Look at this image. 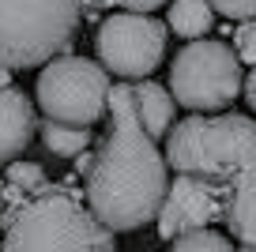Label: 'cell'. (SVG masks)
<instances>
[{
	"label": "cell",
	"instance_id": "1",
	"mask_svg": "<svg viewBox=\"0 0 256 252\" xmlns=\"http://www.w3.org/2000/svg\"><path fill=\"white\" fill-rule=\"evenodd\" d=\"M110 132L87 170V207L110 234L140 230L158 218L170 188V166L158 143L144 132L128 83L110 87Z\"/></svg>",
	"mask_w": 256,
	"mask_h": 252
},
{
	"label": "cell",
	"instance_id": "2",
	"mask_svg": "<svg viewBox=\"0 0 256 252\" xmlns=\"http://www.w3.org/2000/svg\"><path fill=\"white\" fill-rule=\"evenodd\" d=\"M166 166L215 184L234 252H256V120L238 113L177 120L166 136Z\"/></svg>",
	"mask_w": 256,
	"mask_h": 252
},
{
	"label": "cell",
	"instance_id": "3",
	"mask_svg": "<svg viewBox=\"0 0 256 252\" xmlns=\"http://www.w3.org/2000/svg\"><path fill=\"white\" fill-rule=\"evenodd\" d=\"M0 252H117V241L72 184L46 181L4 214Z\"/></svg>",
	"mask_w": 256,
	"mask_h": 252
},
{
	"label": "cell",
	"instance_id": "4",
	"mask_svg": "<svg viewBox=\"0 0 256 252\" xmlns=\"http://www.w3.org/2000/svg\"><path fill=\"white\" fill-rule=\"evenodd\" d=\"M83 0H0V68H38L72 46Z\"/></svg>",
	"mask_w": 256,
	"mask_h": 252
},
{
	"label": "cell",
	"instance_id": "5",
	"mask_svg": "<svg viewBox=\"0 0 256 252\" xmlns=\"http://www.w3.org/2000/svg\"><path fill=\"white\" fill-rule=\"evenodd\" d=\"M38 106L46 120L90 128L110 106V72L87 56H56L38 76Z\"/></svg>",
	"mask_w": 256,
	"mask_h": 252
},
{
	"label": "cell",
	"instance_id": "6",
	"mask_svg": "<svg viewBox=\"0 0 256 252\" xmlns=\"http://www.w3.org/2000/svg\"><path fill=\"white\" fill-rule=\"evenodd\" d=\"M241 64L234 56L230 46L222 42H188L181 53L174 56L170 68V90L174 102H181L192 113H208V110H222L241 94Z\"/></svg>",
	"mask_w": 256,
	"mask_h": 252
},
{
	"label": "cell",
	"instance_id": "7",
	"mask_svg": "<svg viewBox=\"0 0 256 252\" xmlns=\"http://www.w3.org/2000/svg\"><path fill=\"white\" fill-rule=\"evenodd\" d=\"M98 60L106 72L120 79H144L162 64L166 53V26L151 16L117 12L98 26Z\"/></svg>",
	"mask_w": 256,
	"mask_h": 252
},
{
	"label": "cell",
	"instance_id": "8",
	"mask_svg": "<svg viewBox=\"0 0 256 252\" xmlns=\"http://www.w3.org/2000/svg\"><path fill=\"white\" fill-rule=\"evenodd\" d=\"M211 222H222V196L215 184L200 177L177 174L166 188V200L158 207V234L162 241H174L192 230H208Z\"/></svg>",
	"mask_w": 256,
	"mask_h": 252
},
{
	"label": "cell",
	"instance_id": "9",
	"mask_svg": "<svg viewBox=\"0 0 256 252\" xmlns=\"http://www.w3.org/2000/svg\"><path fill=\"white\" fill-rule=\"evenodd\" d=\"M38 132V117H34V102L16 87L0 90V162H12L19 150Z\"/></svg>",
	"mask_w": 256,
	"mask_h": 252
},
{
	"label": "cell",
	"instance_id": "10",
	"mask_svg": "<svg viewBox=\"0 0 256 252\" xmlns=\"http://www.w3.org/2000/svg\"><path fill=\"white\" fill-rule=\"evenodd\" d=\"M132 98H136V113H140V124L151 140H162L170 136V120H174V94L151 79L136 83L132 87Z\"/></svg>",
	"mask_w": 256,
	"mask_h": 252
},
{
	"label": "cell",
	"instance_id": "11",
	"mask_svg": "<svg viewBox=\"0 0 256 252\" xmlns=\"http://www.w3.org/2000/svg\"><path fill=\"white\" fill-rule=\"evenodd\" d=\"M166 23H170L174 34L200 42L204 34L211 30V4H208V0H174Z\"/></svg>",
	"mask_w": 256,
	"mask_h": 252
},
{
	"label": "cell",
	"instance_id": "12",
	"mask_svg": "<svg viewBox=\"0 0 256 252\" xmlns=\"http://www.w3.org/2000/svg\"><path fill=\"white\" fill-rule=\"evenodd\" d=\"M42 184H46V174L38 162H12L8 177H4V214L16 211L23 200H30Z\"/></svg>",
	"mask_w": 256,
	"mask_h": 252
},
{
	"label": "cell",
	"instance_id": "13",
	"mask_svg": "<svg viewBox=\"0 0 256 252\" xmlns=\"http://www.w3.org/2000/svg\"><path fill=\"white\" fill-rule=\"evenodd\" d=\"M42 140L56 158H80L90 147V128H72V124H56V120H38Z\"/></svg>",
	"mask_w": 256,
	"mask_h": 252
},
{
	"label": "cell",
	"instance_id": "14",
	"mask_svg": "<svg viewBox=\"0 0 256 252\" xmlns=\"http://www.w3.org/2000/svg\"><path fill=\"white\" fill-rule=\"evenodd\" d=\"M170 252H234V241L215 230H192V234L174 237Z\"/></svg>",
	"mask_w": 256,
	"mask_h": 252
},
{
	"label": "cell",
	"instance_id": "15",
	"mask_svg": "<svg viewBox=\"0 0 256 252\" xmlns=\"http://www.w3.org/2000/svg\"><path fill=\"white\" fill-rule=\"evenodd\" d=\"M234 56H238V64L245 60L256 68V19L238 26V34H234Z\"/></svg>",
	"mask_w": 256,
	"mask_h": 252
},
{
	"label": "cell",
	"instance_id": "16",
	"mask_svg": "<svg viewBox=\"0 0 256 252\" xmlns=\"http://www.w3.org/2000/svg\"><path fill=\"white\" fill-rule=\"evenodd\" d=\"M162 4H166V0H87V8H124V12H132V16H151Z\"/></svg>",
	"mask_w": 256,
	"mask_h": 252
},
{
	"label": "cell",
	"instance_id": "17",
	"mask_svg": "<svg viewBox=\"0 0 256 252\" xmlns=\"http://www.w3.org/2000/svg\"><path fill=\"white\" fill-rule=\"evenodd\" d=\"M211 4V12H218V16H226V19H252L256 16V0H208Z\"/></svg>",
	"mask_w": 256,
	"mask_h": 252
},
{
	"label": "cell",
	"instance_id": "18",
	"mask_svg": "<svg viewBox=\"0 0 256 252\" xmlns=\"http://www.w3.org/2000/svg\"><path fill=\"white\" fill-rule=\"evenodd\" d=\"M241 94H245V102H248V110L256 113V68L248 72V79L241 83Z\"/></svg>",
	"mask_w": 256,
	"mask_h": 252
},
{
	"label": "cell",
	"instance_id": "19",
	"mask_svg": "<svg viewBox=\"0 0 256 252\" xmlns=\"http://www.w3.org/2000/svg\"><path fill=\"white\" fill-rule=\"evenodd\" d=\"M4 87H12V72L0 68V90H4Z\"/></svg>",
	"mask_w": 256,
	"mask_h": 252
},
{
	"label": "cell",
	"instance_id": "20",
	"mask_svg": "<svg viewBox=\"0 0 256 252\" xmlns=\"http://www.w3.org/2000/svg\"><path fill=\"white\" fill-rule=\"evenodd\" d=\"M0 218H4V177H0Z\"/></svg>",
	"mask_w": 256,
	"mask_h": 252
}]
</instances>
